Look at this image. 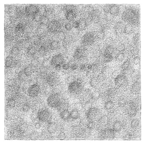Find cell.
<instances>
[{
  "label": "cell",
  "instance_id": "obj_33",
  "mask_svg": "<svg viewBox=\"0 0 145 144\" xmlns=\"http://www.w3.org/2000/svg\"><path fill=\"white\" fill-rule=\"evenodd\" d=\"M140 124V121L138 119H134L131 121L130 126L133 128H137L139 127Z\"/></svg>",
  "mask_w": 145,
  "mask_h": 144
},
{
  "label": "cell",
  "instance_id": "obj_18",
  "mask_svg": "<svg viewBox=\"0 0 145 144\" xmlns=\"http://www.w3.org/2000/svg\"><path fill=\"white\" fill-rule=\"evenodd\" d=\"M15 61L13 57L12 56H8L5 60V66L7 68H12L15 64Z\"/></svg>",
  "mask_w": 145,
  "mask_h": 144
},
{
  "label": "cell",
  "instance_id": "obj_30",
  "mask_svg": "<svg viewBox=\"0 0 145 144\" xmlns=\"http://www.w3.org/2000/svg\"><path fill=\"white\" fill-rule=\"evenodd\" d=\"M114 106V104L111 101H108L104 104V108L105 110L109 111L112 110Z\"/></svg>",
  "mask_w": 145,
  "mask_h": 144
},
{
  "label": "cell",
  "instance_id": "obj_15",
  "mask_svg": "<svg viewBox=\"0 0 145 144\" xmlns=\"http://www.w3.org/2000/svg\"><path fill=\"white\" fill-rule=\"evenodd\" d=\"M102 135L103 138L105 139H112L115 137V133L114 130L107 129L102 132Z\"/></svg>",
  "mask_w": 145,
  "mask_h": 144
},
{
  "label": "cell",
  "instance_id": "obj_47",
  "mask_svg": "<svg viewBox=\"0 0 145 144\" xmlns=\"http://www.w3.org/2000/svg\"><path fill=\"white\" fill-rule=\"evenodd\" d=\"M65 27L67 30L70 31L72 29V25L70 23H66L65 25Z\"/></svg>",
  "mask_w": 145,
  "mask_h": 144
},
{
  "label": "cell",
  "instance_id": "obj_3",
  "mask_svg": "<svg viewBox=\"0 0 145 144\" xmlns=\"http://www.w3.org/2000/svg\"><path fill=\"white\" fill-rule=\"evenodd\" d=\"M37 117L42 122H48L51 121L52 115L48 110L46 109H40L37 112Z\"/></svg>",
  "mask_w": 145,
  "mask_h": 144
},
{
  "label": "cell",
  "instance_id": "obj_37",
  "mask_svg": "<svg viewBox=\"0 0 145 144\" xmlns=\"http://www.w3.org/2000/svg\"><path fill=\"white\" fill-rule=\"evenodd\" d=\"M48 30V27H46V25L45 24H41L39 26L38 28V32L40 34H43L45 32L46 30Z\"/></svg>",
  "mask_w": 145,
  "mask_h": 144
},
{
  "label": "cell",
  "instance_id": "obj_42",
  "mask_svg": "<svg viewBox=\"0 0 145 144\" xmlns=\"http://www.w3.org/2000/svg\"><path fill=\"white\" fill-rule=\"evenodd\" d=\"M46 52H47V49H46V48L43 46L41 47L39 49V52L41 55H45Z\"/></svg>",
  "mask_w": 145,
  "mask_h": 144
},
{
  "label": "cell",
  "instance_id": "obj_11",
  "mask_svg": "<svg viewBox=\"0 0 145 144\" xmlns=\"http://www.w3.org/2000/svg\"><path fill=\"white\" fill-rule=\"evenodd\" d=\"M65 59L63 55L61 54L55 55L51 59V64L52 66H55L56 65H63L64 64Z\"/></svg>",
  "mask_w": 145,
  "mask_h": 144
},
{
  "label": "cell",
  "instance_id": "obj_34",
  "mask_svg": "<svg viewBox=\"0 0 145 144\" xmlns=\"http://www.w3.org/2000/svg\"><path fill=\"white\" fill-rule=\"evenodd\" d=\"M23 72L27 77H29L32 75V69L30 66H27L24 69Z\"/></svg>",
  "mask_w": 145,
  "mask_h": 144
},
{
  "label": "cell",
  "instance_id": "obj_54",
  "mask_svg": "<svg viewBox=\"0 0 145 144\" xmlns=\"http://www.w3.org/2000/svg\"><path fill=\"white\" fill-rule=\"evenodd\" d=\"M19 78H20L21 80H23L26 78V77H27L24 74L23 72H20L19 74Z\"/></svg>",
  "mask_w": 145,
  "mask_h": 144
},
{
  "label": "cell",
  "instance_id": "obj_29",
  "mask_svg": "<svg viewBox=\"0 0 145 144\" xmlns=\"http://www.w3.org/2000/svg\"><path fill=\"white\" fill-rule=\"evenodd\" d=\"M99 82H100L98 81L97 78L93 77L91 79L90 84L91 87L93 88H96L98 86Z\"/></svg>",
  "mask_w": 145,
  "mask_h": 144
},
{
  "label": "cell",
  "instance_id": "obj_12",
  "mask_svg": "<svg viewBox=\"0 0 145 144\" xmlns=\"http://www.w3.org/2000/svg\"><path fill=\"white\" fill-rule=\"evenodd\" d=\"M40 90L39 86L34 84L30 86L28 89V93L29 96L32 97H35L39 95Z\"/></svg>",
  "mask_w": 145,
  "mask_h": 144
},
{
  "label": "cell",
  "instance_id": "obj_5",
  "mask_svg": "<svg viewBox=\"0 0 145 144\" xmlns=\"http://www.w3.org/2000/svg\"><path fill=\"white\" fill-rule=\"evenodd\" d=\"M65 8V16L66 19L69 21L74 20L77 16L75 7L73 5H68Z\"/></svg>",
  "mask_w": 145,
  "mask_h": 144
},
{
  "label": "cell",
  "instance_id": "obj_38",
  "mask_svg": "<svg viewBox=\"0 0 145 144\" xmlns=\"http://www.w3.org/2000/svg\"><path fill=\"white\" fill-rule=\"evenodd\" d=\"M100 96V93L97 91H94L91 95V98L93 100H97L98 99Z\"/></svg>",
  "mask_w": 145,
  "mask_h": 144
},
{
  "label": "cell",
  "instance_id": "obj_53",
  "mask_svg": "<svg viewBox=\"0 0 145 144\" xmlns=\"http://www.w3.org/2000/svg\"><path fill=\"white\" fill-rule=\"evenodd\" d=\"M58 138L60 140H64L66 138V135L64 132H61L58 136Z\"/></svg>",
  "mask_w": 145,
  "mask_h": 144
},
{
  "label": "cell",
  "instance_id": "obj_51",
  "mask_svg": "<svg viewBox=\"0 0 145 144\" xmlns=\"http://www.w3.org/2000/svg\"><path fill=\"white\" fill-rule=\"evenodd\" d=\"M94 74V73L92 70H88L87 72V76L88 77L91 79V78L93 77Z\"/></svg>",
  "mask_w": 145,
  "mask_h": 144
},
{
  "label": "cell",
  "instance_id": "obj_44",
  "mask_svg": "<svg viewBox=\"0 0 145 144\" xmlns=\"http://www.w3.org/2000/svg\"><path fill=\"white\" fill-rule=\"evenodd\" d=\"M126 100L123 98H120L118 101L119 105L121 106H124L126 104Z\"/></svg>",
  "mask_w": 145,
  "mask_h": 144
},
{
  "label": "cell",
  "instance_id": "obj_9",
  "mask_svg": "<svg viewBox=\"0 0 145 144\" xmlns=\"http://www.w3.org/2000/svg\"><path fill=\"white\" fill-rule=\"evenodd\" d=\"M48 30L53 33L58 32L61 28V24L60 22L57 20H53L51 21L48 26Z\"/></svg>",
  "mask_w": 145,
  "mask_h": 144
},
{
  "label": "cell",
  "instance_id": "obj_48",
  "mask_svg": "<svg viewBox=\"0 0 145 144\" xmlns=\"http://www.w3.org/2000/svg\"><path fill=\"white\" fill-rule=\"evenodd\" d=\"M88 128L90 129H92L94 128L95 124L93 121H90L87 125Z\"/></svg>",
  "mask_w": 145,
  "mask_h": 144
},
{
  "label": "cell",
  "instance_id": "obj_57",
  "mask_svg": "<svg viewBox=\"0 0 145 144\" xmlns=\"http://www.w3.org/2000/svg\"><path fill=\"white\" fill-rule=\"evenodd\" d=\"M78 68V66L76 64L74 63L71 65V69L72 70H75Z\"/></svg>",
  "mask_w": 145,
  "mask_h": 144
},
{
  "label": "cell",
  "instance_id": "obj_13",
  "mask_svg": "<svg viewBox=\"0 0 145 144\" xmlns=\"http://www.w3.org/2000/svg\"><path fill=\"white\" fill-rule=\"evenodd\" d=\"M85 55L86 52L84 48L79 47L75 50L73 57L75 59L79 60L84 59Z\"/></svg>",
  "mask_w": 145,
  "mask_h": 144
},
{
  "label": "cell",
  "instance_id": "obj_50",
  "mask_svg": "<svg viewBox=\"0 0 145 144\" xmlns=\"http://www.w3.org/2000/svg\"><path fill=\"white\" fill-rule=\"evenodd\" d=\"M133 61L135 65H139L140 63V58L139 57H136L133 59Z\"/></svg>",
  "mask_w": 145,
  "mask_h": 144
},
{
  "label": "cell",
  "instance_id": "obj_6",
  "mask_svg": "<svg viewBox=\"0 0 145 144\" xmlns=\"http://www.w3.org/2000/svg\"><path fill=\"white\" fill-rule=\"evenodd\" d=\"M95 39L94 33L92 32H88L83 36L82 43L85 46H90L94 43Z\"/></svg>",
  "mask_w": 145,
  "mask_h": 144
},
{
  "label": "cell",
  "instance_id": "obj_60",
  "mask_svg": "<svg viewBox=\"0 0 145 144\" xmlns=\"http://www.w3.org/2000/svg\"><path fill=\"white\" fill-rule=\"evenodd\" d=\"M55 67L56 70L59 71V70H61V65L58 64V65H56Z\"/></svg>",
  "mask_w": 145,
  "mask_h": 144
},
{
  "label": "cell",
  "instance_id": "obj_22",
  "mask_svg": "<svg viewBox=\"0 0 145 144\" xmlns=\"http://www.w3.org/2000/svg\"><path fill=\"white\" fill-rule=\"evenodd\" d=\"M79 117L80 113L77 109H73L70 112V117L73 120H77Z\"/></svg>",
  "mask_w": 145,
  "mask_h": 144
},
{
  "label": "cell",
  "instance_id": "obj_62",
  "mask_svg": "<svg viewBox=\"0 0 145 144\" xmlns=\"http://www.w3.org/2000/svg\"><path fill=\"white\" fill-rule=\"evenodd\" d=\"M93 68V65L89 64L87 66V68L89 70H91Z\"/></svg>",
  "mask_w": 145,
  "mask_h": 144
},
{
  "label": "cell",
  "instance_id": "obj_27",
  "mask_svg": "<svg viewBox=\"0 0 145 144\" xmlns=\"http://www.w3.org/2000/svg\"><path fill=\"white\" fill-rule=\"evenodd\" d=\"M133 26L127 24L125 26L124 33L127 34H131L133 32Z\"/></svg>",
  "mask_w": 145,
  "mask_h": 144
},
{
  "label": "cell",
  "instance_id": "obj_39",
  "mask_svg": "<svg viewBox=\"0 0 145 144\" xmlns=\"http://www.w3.org/2000/svg\"><path fill=\"white\" fill-rule=\"evenodd\" d=\"M15 104H16V102H15V100L13 98H10L8 99L7 102V105L9 108H14Z\"/></svg>",
  "mask_w": 145,
  "mask_h": 144
},
{
  "label": "cell",
  "instance_id": "obj_35",
  "mask_svg": "<svg viewBox=\"0 0 145 144\" xmlns=\"http://www.w3.org/2000/svg\"><path fill=\"white\" fill-rule=\"evenodd\" d=\"M50 47L51 49H57L59 47V43L56 40H53L51 42Z\"/></svg>",
  "mask_w": 145,
  "mask_h": 144
},
{
  "label": "cell",
  "instance_id": "obj_58",
  "mask_svg": "<svg viewBox=\"0 0 145 144\" xmlns=\"http://www.w3.org/2000/svg\"><path fill=\"white\" fill-rule=\"evenodd\" d=\"M69 67H70V66L68 64H64L62 65V68L65 70H67L69 68Z\"/></svg>",
  "mask_w": 145,
  "mask_h": 144
},
{
  "label": "cell",
  "instance_id": "obj_4",
  "mask_svg": "<svg viewBox=\"0 0 145 144\" xmlns=\"http://www.w3.org/2000/svg\"><path fill=\"white\" fill-rule=\"evenodd\" d=\"M82 88V83L77 81H74L70 83L68 86V90L69 92L73 95L79 94Z\"/></svg>",
  "mask_w": 145,
  "mask_h": 144
},
{
  "label": "cell",
  "instance_id": "obj_10",
  "mask_svg": "<svg viewBox=\"0 0 145 144\" xmlns=\"http://www.w3.org/2000/svg\"><path fill=\"white\" fill-rule=\"evenodd\" d=\"M39 9L34 4H29L25 8V12L28 16H35L39 13Z\"/></svg>",
  "mask_w": 145,
  "mask_h": 144
},
{
  "label": "cell",
  "instance_id": "obj_32",
  "mask_svg": "<svg viewBox=\"0 0 145 144\" xmlns=\"http://www.w3.org/2000/svg\"><path fill=\"white\" fill-rule=\"evenodd\" d=\"M100 13L98 11H94L91 14L92 20L95 21H97L100 19Z\"/></svg>",
  "mask_w": 145,
  "mask_h": 144
},
{
  "label": "cell",
  "instance_id": "obj_36",
  "mask_svg": "<svg viewBox=\"0 0 145 144\" xmlns=\"http://www.w3.org/2000/svg\"><path fill=\"white\" fill-rule=\"evenodd\" d=\"M125 59V55L123 52H119L118 53L116 57V60L117 62H123Z\"/></svg>",
  "mask_w": 145,
  "mask_h": 144
},
{
  "label": "cell",
  "instance_id": "obj_61",
  "mask_svg": "<svg viewBox=\"0 0 145 144\" xmlns=\"http://www.w3.org/2000/svg\"><path fill=\"white\" fill-rule=\"evenodd\" d=\"M41 127V125L39 123H37L35 125V128L37 129H39Z\"/></svg>",
  "mask_w": 145,
  "mask_h": 144
},
{
  "label": "cell",
  "instance_id": "obj_14",
  "mask_svg": "<svg viewBox=\"0 0 145 144\" xmlns=\"http://www.w3.org/2000/svg\"><path fill=\"white\" fill-rule=\"evenodd\" d=\"M127 82V79L125 75L120 74L117 76L115 79V84L117 86L124 85Z\"/></svg>",
  "mask_w": 145,
  "mask_h": 144
},
{
  "label": "cell",
  "instance_id": "obj_26",
  "mask_svg": "<svg viewBox=\"0 0 145 144\" xmlns=\"http://www.w3.org/2000/svg\"><path fill=\"white\" fill-rule=\"evenodd\" d=\"M113 128L114 131L117 132L119 131L122 128V125L120 122L116 121L114 124Z\"/></svg>",
  "mask_w": 145,
  "mask_h": 144
},
{
  "label": "cell",
  "instance_id": "obj_19",
  "mask_svg": "<svg viewBox=\"0 0 145 144\" xmlns=\"http://www.w3.org/2000/svg\"><path fill=\"white\" fill-rule=\"evenodd\" d=\"M125 26L122 22H118L115 26V31L117 34H120L124 32Z\"/></svg>",
  "mask_w": 145,
  "mask_h": 144
},
{
  "label": "cell",
  "instance_id": "obj_55",
  "mask_svg": "<svg viewBox=\"0 0 145 144\" xmlns=\"http://www.w3.org/2000/svg\"><path fill=\"white\" fill-rule=\"evenodd\" d=\"M73 27L75 28H78L79 26V21H75L73 22L72 24Z\"/></svg>",
  "mask_w": 145,
  "mask_h": 144
},
{
  "label": "cell",
  "instance_id": "obj_41",
  "mask_svg": "<svg viewBox=\"0 0 145 144\" xmlns=\"http://www.w3.org/2000/svg\"><path fill=\"white\" fill-rule=\"evenodd\" d=\"M40 21L41 22V24L46 25L48 22L49 19L48 17L46 16H42L40 17Z\"/></svg>",
  "mask_w": 145,
  "mask_h": 144
},
{
  "label": "cell",
  "instance_id": "obj_43",
  "mask_svg": "<svg viewBox=\"0 0 145 144\" xmlns=\"http://www.w3.org/2000/svg\"><path fill=\"white\" fill-rule=\"evenodd\" d=\"M56 126L55 124H51L49 125L48 127V130L49 132H53L56 130Z\"/></svg>",
  "mask_w": 145,
  "mask_h": 144
},
{
  "label": "cell",
  "instance_id": "obj_7",
  "mask_svg": "<svg viewBox=\"0 0 145 144\" xmlns=\"http://www.w3.org/2000/svg\"><path fill=\"white\" fill-rule=\"evenodd\" d=\"M46 81L51 86H55L59 82L58 75L55 72L49 73L46 77Z\"/></svg>",
  "mask_w": 145,
  "mask_h": 144
},
{
  "label": "cell",
  "instance_id": "obj_1",
  "mask_svg": "<svg viewBox=\"0 0 145 144\" xmlns=\"http://www.w3.org/2000/svg\"><path fill=\"white\" fill-rule=\"evenodd\" d=\"M122 17L123 21L127 24L137 26L140 23V12L139 10L135 7H128L124 11Z\"/></svg>",
  "mask_w": 145,
  "mask_h": 144
},
{
  "label": "cell",
  "instance_id": "obj_46",
  "mask_svg": "<svg viewBox=\"0 0 145 144\" xmlns=\"http://www.w3.org/2000/svg\"><path fill=\"white\" fill-rule=\"evenodd\" d=\"M19 49L18 48H16V47H14L11 50V55H18V53H19Z\"/></svg>",
  "mask_w": 145,
  "mask_h": 144
},
{
  "label": "cell",
  "instance_id": "obj_28",
  "mask_svg": "<svg viewBox=\"0 0 145 144\" xmlns=\"http://www.w3.org/2000/svg\"><path fill=\"white\" fill-rule=\"evenodd\" d=\"M131 63L130 60H126L121 66V68L124 71L128 70L130 68Z\"/></svg>",
  "mask_w": 145,
  "mask_h": 144
},
{
  "label": "cell",
  "instance_id": "obj_17",
  "mask_svg": "<svg viewBox=\"0 0 145 144\" xmlns=\"http://www.w3.org/2000/svg\"><path fill=\"white\" fill-rule=\"evenodd\" d=\"M120 8L116 4L111 6L109 10V13L113 16H116L119 14Z\"/></svg>",
  "mask_w": 145,
  "mask_h": 144
},
{
  "label": "cell",
  "instance_id": "obj_2",
  "mask_svg": "<svg viewBox=\"0 0 145 144\" xmlns=\"http://www.w3.org/2000/svg\"><path fill=\"white\" fill-rule=\"evenodd\" d=\"M63 99L59 93H53L49 96L47 99V104L49 107L53 108H60L63 104Z\"/></svg>",
  "mask_w": 145,
  "mask_h": 144
},
{
  "label": "cell",
  "instance_id": "obj_21",
  "mask_svg": "<svg viewBox=\"0 0 145 144\" xmlns=\"http://www.w3.org/2000/svg\"><path fill=\"white\" fill-rule=\"evenodd\" d=\"M137 109L134 104H131L128 110V113L130 117H134L137 113Z\"/></svg>",
  "mask_w": 145,
  "mask_h": 144
},
{
  "label": "cell",
  "instance_id": "obj_24",
  "mask_svg": "<svg viewBox=\"0 0 145 144\" xmlns=\"http://www.w3.org/2000/svg\"><path fill=\"white\" fill-rule=\"evenodd\" d=\"M79 21V26L78 28V30L81 31L85 30L87 25V20L84 19H81Z\"/></svg>",
  "mask_w": 145,
  "mask_h": 144
},
{
  "label": "cell",
  "instance_id": "obj_25",
  "mask_svg": "<svg viewBox=\"0 0 145 144\" xmlns=\"http://www.w3.org/2000/svg\"><path fill=\"white\" fill-rule=\"evenodd\" d=\"M141 88L140 83L139 82L136 81L134 82L132 86V91L135 93H137L139 92Z\"/></svg>",
  "mask_w": 145,
  "mask_h": 144
},
{
  "label": "cell",
  "instance_id": "obj_20",
  "mask_svg": "<svg viewBox=\"0 0 145 144\" xmlns=\"http://www.w3.org/2000/svg\"><path fill=\"white\" fill-rule=\"evenodd\" d=\"M60 116L61 118L63 120L65 121L68 120L71 118L70 112L67 109H64L60 112Z\"/></svg>",
  "mask_w": 145,
  "mask_h": 144
},
{
  "label": "cell",
  "instance_id": "obj_16",
  "mask_svg": "<svg viewBox=\"0 0 145 144\" xmlns=\"http://www.w3.org/2000/svg\"><path fill=\"white\" fill-rule=\"evenodd\" d=\"M113 59V55L108 49L105 50L103 56V60L105 63H109L111 62Z\"/></svg>",
  "mask_w": 145,
  "mask_h": 144
},
{
  "label": "cell",
  "instance_id": "obj_45",
  "mask_svg": "<svg viewBox=\"0 0 145 144\" xmlns=\"http://www.w3.org/2000/svg\"><path fill=\"white\" fill-rule=\"evenodd\" d=\"M99 82L102 81H104L106 78V76L105 74L103 73H102L98 75V76L97 77Z\"/></svg>",
  "mask_w": 145,
  "mask_h": 144
},
{
  "label": "cell",
  "instance_id": "obj_56",
  "mask_svg": "<svg viewBox=\"0 0 145 144\" xmlns=\"http://www.w3.org/2000/svg\"><path fill=\"white\" fill-rule=\"evenodd\" d=\"M111 5H107L105 6L104 7V12L107 13H109V10H110V7Z\"/></svg>",
  "mask_w": 145,
  "mask_h": 144
},
{
  "label": "cell",
  "instance_id": "obj_8",
  "mask_svg": "<svg viewBox=\"0 0 145 144\" xmlns=\"http://www.w3.org/2000/svg\"><path fill=\"white\" fill-rule=\"evenodd\" d=\"M99 110L97 108H90L87 110L86 116L89 121H93L96 119L100 115Z\"/></svg>",
  "mask_w": 145,
  "mask_h": 144
},
{
  "label": "cell",
  "instance_id": "obj_23",
  "mask_svg": "<svg viewBox=\"0 0 145 144\" xmlns=\"http://www.w3.org/2000/svg\"><path fill=\"white\" fill-rule=\"evenodd\" d=\"M24 27L23 24L22 23H19L15 27V31L17 34H22L24 32Z\"/></svg>",
  "mask_w": 145,
  "mask_h": 144
},
{
  "label": "cell",
  "instance_id": "obj_52",
  "mask_svg": "<svg viewBox=\"0 0 145 144\" xmlns=\"http://www.w3.org/2000/svg\"><path fill=\"white\" fill-rule=\"evenodd\" d=\"M22 110L23 112H27L30 110L29 106L27 105H24L22 107Z\"/></svg>",
  "mask_w": 145,
  "mask_h": 144
},
{
  "label": "cell",
  "instance_id": "obj_31",
  "mask_svg": "<svg viewBox=\"0 0 145 144\" xmlns=\"http://www.w3.org/2000/svg\"><path fill=\"white\" fill-rule=\"evenodd\" d=\"M99 123L102 126H106L109 123V118L106 116H103L100 118Z\"/></svg>",
  "mask_w": 145,
  "mask_h": 144
},
{
  "label": "cell",
  "instance_id": "obj_40",
  "mask_svg": "<svg viewBox=\"0 0 145 144\" xmlns=\"http://www.w3.org/2000/svg\"><path fill=\"white\" fill-rule=\"evenodd\" d=\"M27 53L28 55H29L30 56L34 55L36 53V49L33 47H31L28 49Z\"/></svg>",
  "mask_w": 145,
  "mask_h": 144
},
{
  "label": "cell",
  "instance_id": "obj_59",
  "mask_svg": "<svg viewBox=\"0 0 145 144\" xmlns=\"http://www.w3.org/2000/svg\"><path fill=\"white\" fill-rule=\"evenodd\" d=\"M87 68V66L85 64H82L80 66V69L81 71H85L86 70Z\"/></svg>",
  "mask_w": 145,
  "mask_h": 144
},
{
  "label": "cell",
  "instance_id": "obj_49",
  "mask_svg": "<svg viewBox=\"0 0 145 144\" xmlns=\"http://www.w3.org/2000/svg\"><path fill=\"white\" fill-rule=\"evenodd\" d=\"M140 35L139 34H136L133 38V41L134 43L137 44L139 43V39Z\"/></svg>",
  "mask_w": 145,
  "mask_h": 144
}]
</instances>
